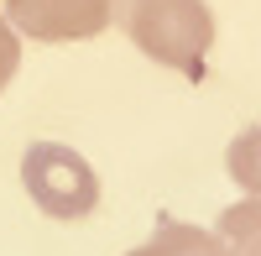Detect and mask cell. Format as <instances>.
Returning a JSON list of instances; mask_svg holds the SVG:
<instances>
[{"instance_id":"cell-1","label":"cell","mask_w":261,"mask_h":256,"mask_svg":"<svg viewBox=\"0 0 261 256\" xmlns=\"http://www.w3.org/2000/svg\"><path fill=\"white\" fill-rule=\"evenodd\" d=\"M115 16L151 63L204 79V58L214 47V11L204 0H115Z\"/></svg>"},{"instance_id":"cell-2","label":"cell","mask_w":261,"mask_h":256,"mask_svg":"<svg viewBox=\"0 0 261 256\" xmlns=\"http://www.w3.org/2000/svg\"><path fill=\"white\" fill-rule=\"evenodd\" d=\"M21 183H27L32 204L53 220H84L99 204L94 167L63 141H32L27 157H21Z\"/></svg>"},{"instance_id":"cell-3","label":"cell","mask_w":261,"mask_h":256,"mask_svg":"<svg viewBox=\"0 0 261 256\" xmlns=\"http://www.w3.org/2000/svg\"><path fill=\"white\" fill-rule=\"evenodd\" d=\"M110 16L115 0H6V21L32 42H89Z\"/></svg>"},{"instance_id":"cell-4","label":"cell","mask_w":261,"mask_h":256,"mask_svg":"<svg viewBox=\"0 0 261 256\" xmlns=\"http://www.w3.org/2000/svg\"><path fill=\"white\" fill-rule=\"evenodd\" d=\"M214 241H220L225 256H261V199L230 204L214 225Z\"/></svg>"},{"instance_id":"cell-5","label":"cell","mask_w":261,"mask_h":256,"mask_svg":"<svg viewBox=\"0 0 261 256\" xmlns=\"http://www.w3.org/2000/svg\"><path fill=\"white\" fill-rule=\"evenodd\" d=\"M151 246H157L162 256H225L220 241H214V230L183 225V220H172V215L157 220V230H151Z\"/></svg>"},{"instance_id":"cell-6","label":"cell","mask_w":261,"mask_h":256,"mask_svg":"<svg viewBox=\"0 0 261 256\" xmlns=\"http://www.w3.org/2000/svg\"><path fill=\"white\" fill-rule=\"evenodd\" d=\"M225 167H230V178L241 183L251 199H261V125H251V131H241L230 141Z\"/></svg>"},{"instance_id":"cell-7","label":"cell","mask_w":261,"mask_h":256,"mask_svg":"<svg viewBox=\"0 0 261 256\" xmlns=\"http://www.w3.org/2000/svg\"><path fill=\"white\" fill-rule=\"evenodd\" d=\"M16 68H21V42H16V27L6 21V11H0V89L16 79Z\"/></svg>"},{"instance_id":"cell-8","label":"cell","mask_w":261,"mask_h":256,"mask_svg":"<svg viewBox=\"0 0 261 256\" xmlns=\"http://www.w3.org/2000/svg\"><path fill=\"white\" fill-rule=\"evenodd\" d=\"M125 256H162V251H157V246L146 241V246H136V251H125Z\"/></svg>"}]
</instances>
